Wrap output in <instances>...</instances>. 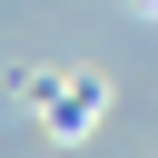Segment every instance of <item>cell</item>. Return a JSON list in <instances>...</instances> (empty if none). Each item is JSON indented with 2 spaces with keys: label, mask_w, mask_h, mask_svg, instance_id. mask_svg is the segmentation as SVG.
Listing matches in <instances>:
<instances>
[{
  "label": "cell",
  "mask_w": 158,
  "mask_h": 158,
  "mask_svg": "<svg viewBox=\"0 0 158 158\" xmlns=\"http://www.w3.org/2000/svg\"><path fill=\"white\" fill-rule=\"evenodd\" d=\"M89 109H99L89 79H49V118H59V128H89Z\"/></svg>",
  "instance_id": "6da1fadb"
}]
</instances>
